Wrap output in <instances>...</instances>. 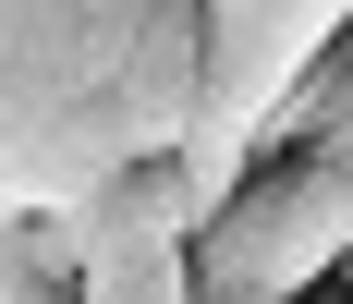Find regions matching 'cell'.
<instances>
[{"label": "cell", "instance_id": "cell-1", "mask_svg": "<svg viewBox=\"0 0 353 304\" xmlns=\"http://www.w3.org/2000/svg\"><path fill=\"white\" fill-rule=\"evenodd\" d=\"M159 12H183V0H0V219H37V207H73L110 183V85ZM195 12H208L195 170L232 207V183L256 170V122L353 25V0H195Z\"/></svg>", "mask_w": 353, "mask_h": 304}, {"label": "cell", "instance_id": "cell-2", "mask_svg": "<svg viewBox=\"0 0 353 304\" xmlns=\"http://www.w3.org/2000/svg\"><path fill=\"white\" fill-rule=\"evenodd\" d=\"M85 219V304H195V232L219 219L195 159H134L98 195H73Z\"/></svg>", "mask_w": 353, "mask_h": 304}, {"label": "cell", "instance_id": "cell-3", "mask_svg": "<svg viewBox=\"0 0 353 304\" xmlns=\"http://www.w3.org/2000/svg\"><path fill=\"white\" fill-rule=\"evenodd\" d=\"M0 304H85V292L49 280V268H25V256H0Z\"/></svg>", "mask_w": 353, "mask_h": 304}]
</instances>
